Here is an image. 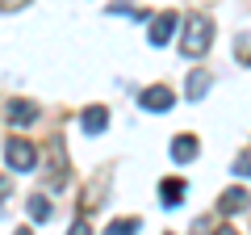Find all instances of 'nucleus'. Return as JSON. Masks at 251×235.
Returning a JSON list of instances; mask_svg holds the SVG:
<instances>
[{
    "instance_id": "obj_6",
    "label": "nucleus",
    "mask_w": 251,
    "mask_h": 235,
    "mask_svg": "<svg viewBox=\"0 0 251 235\" xmlns=\"http://www.w3.org/2000/svg\"><path fill=\"white\" fill-rule=\"evenodd\" d=\"M247 206H251L247 189H226L222 198H218V214H239V210H247Z\"/></svg>"
},
{
    "instance_id": "obj_15",
    "label": "nucleus",
    "mask_w": 251,
    "mask_h": 235,
    "mask_svg": "<svg viewBox=\"0 0 251 235\" xmlns=\"http://www.w3.org/2000/svg\"><path fill=\"white\" fill-rule=\"evenodd\" d=\"M247 63H251V59H247Z\"/></svg>"
},
{
    "instance_id": "obj_10",
    "label": "nucleus",
    "mask_w": 251,
    "mask_h": 235,
    "mask_svg": "<svg viewBox=\"0 0 251 235\" xmlns=\"http://www.w3.org/2000/svg\"><path fill=\"white\" fill-rule=\"evenodd\" d=\"M34 118H38V105H29V101H13L9 105V122L13 126H29Z\"/></svg>"
},
{
    "instance_id": "obj_4",
    "label": "nucleus",
    "mask_w": 251,
    "mask_h": 235,
    "mask_svg": "<svg viewBox=\"0 0 251 235\" xmlns=\"http://www.w3.org/2000/svg\"><path fill=\"white\" fill-rule=\"evenodd\" d=\"M138 105H143V109H155V114H163V109H172V105H176V97H172V88L155 84V88H147L143 97H138Z\"/></svg>"
},
{
    "instance_id": "obj_5",
    "label": "nucleus",
    "mask_w": 251,
    "mask_h": 235,
    "mask_svg": "<svg viewBox=\"0 0 251 235\" xmlns=\"http://www.w3.org/2000/svg\"><path fill=\"white\" fill-rule=\"evenodd\" d=\"M80 126L88 130V135H100V130L109 126V109H105V105H88V109L80 114Z\"/></svg>"
},
{
    "instance_id": "obj_9",
    "label": "nucleus",
    "mask_w": 251,
    "mask_h": 235,
    "mask_svg": "<svg viewBox=\"0 0 251 235\" xmlns=\"http://www.w3.org/2000/svg\"><path fill=\"white\" fill-rule=\"evenodd\" d=\"M209 84H214V76H209L205 67H197V72L188 76V88H184V97H188V101H201V97L209 92Z\"/></svg>"
},
{
    "instance_id": "obj_13",
    "label": "nucleus",
    "mask_w": 251,
    "mask_h": 235,
    "mask_svg": "<svg viewBox=\"0 0 251 235\" xmlns=\"http://www.w3.org/2000/svg\"><path fill=\"white\" fill-rule=\"evenodd\" d=\"M230 172H234V176H251V151H247V155H239V160L230 164Z\"/></svg>"
},
{
    "instance_id": "obj_11",
    "label": "nucleus",
    "mask_w": 251,
    "mask_h": 235,
    "mask_svg": "<svg viewBox=\"0 0 251 235\" xmlns=\"http://www.w3.org/2000/svg\"><path fill=\"white\" fill-rule=\"evenodd\" d=\"M50 214H54V206L46 202V193H29V218L34 223H46Z\"/></svg>"
},
{
    "instance_id": "obj_14",
    "label": "nucleus",
    "mask_w": 251,
    "mask_h": 235,
    "mask_svg": "<svg viewBox=\"0 0 251 235\" xmlns=\"http://www.w3.org/2000/svg\"><path fill=\"white\" fill-rule=\"evenodd\" d=\"M17 4H25V0H0V9H17Z\"/></svg>"
},
{
    "instance_id": "obj_12",
    "label": "nucleus",
    "mask_w": 251,
    "mask_h": 235,
    "mask_svg": "<svg viewBox=\"0 0 251 235\" xmlns=\"http://www.w3.org/2000/svg\"><path fill=\"white\" fill-rule=\"evenodd\" d=\"M109 231H113V235H134V231H138V218H113Z\"/></svg>"
},
{
    "instance_id": "obj_1",
    "label": "nucleus",
    "mask_w": 251,
    "mask_h": 235,
    "mask_svg": "<svg viewBox=\"0 0 251 235\" xmlns=\"http://www.w3.org/2000/svg\"><path fill=\"white\" fill-rule=\"evenodd\" d=\"M209 42H214V26H209V17H188L184 21V34H180V51H184L188 59H201V55L209 51Z\"/></svg>"
},
{
    "instance_id": "obj_7",
    "label": "nucleus",
    "mask_w": 251,
    "mask_h": 235,
    "mask_svg": "<svg viewBox=\"0 0 251 235\" xmlns=\"http://www.w3.org/2000/svg\"><path fill=\"white\" fill-rule=\"evenodd\" d=\"M184 193H188V185L184 181H180V176H168V181H163L159 185V202H163V206H180V202H184Z\"/></svg>"
},
{
    "instance_id": "obj_2",
    "label": "nucleus",
    "mask_w": 251,
    "mask_h": 235,
    "mask_svg": "<svg viewBox=\"0 0 251 235\" xmlns=\"http://www.w3.org/2000/svg\"><path fill=\"white\" fill-rule=\"evenodd\" d=\"M4 164H9V172H34V168H38V151H34V143L13 135L9 143H4Z\"/></svg>"
},
{
    "instance_id": "obj_3",
    "label": "nucleus",
    "mask_w": 251,
    "mask_h": 235,
    "mask_svg": "<svg viewBox=\"0 0 251 235\" xmlns=\"http://www.w3.org/2000/svg\"><path fill=\"white\" fill-rule=\"evenodd\" d=\"M176 26H180V17H176V13H159V17L151 21V29H147V38H151V46H163V42H172V34H176Z\"/></svg>"
},
{
    "instance_id": "obj_8",
    "label": "nucleus",
    "mask_w": 251,
    "mask_h": 235,
    "mask_svg": "<svg viewBox=\"0 0 251 235\" xmlns=\"http://www.w3.org/2000/svg\"><path fill=\"white\" fill-rule=\"evenodd\" d=\"M197 151H201V143L193 135H176V139H172V160L188 164V160H197Z\"/></svg>"
}]
</instances>
